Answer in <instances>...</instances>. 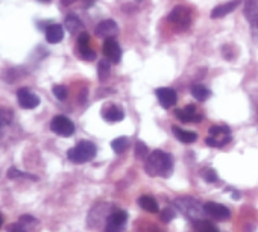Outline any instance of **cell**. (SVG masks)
Returning <instances> with one entry per match:
<instances>
[{"label": "cell", "instance_id": "obj_9", "mask_svg": "<svg viewBox=\"0 0 258 232\" xmlns=\"http://www.w3.org/2000/svg\"><path fill=\"white\" fill-rule=\"evenodd\" d=\"M175 115L182 123H196V122L202 120V115L196 111V108L193 105H187L184 109H176Z\"/></svg>", "mask_w": 258, "mask_h": 232}, {"label": "cell", "instance_id": "obj_21", "mask_svg": "<svg viewBox=\"0 0 258 232\" xmlns=\"http://www.w3.org/2000/svg\"><path fill=\"white\" fill-rule=\"evenodd\" d=\"M229 141H231V137L229 135H226V137H213V135H210L205 140V143L208 146H211V147H222V146L228 144Z\"/></svg>", "mask_w": 258, "mask_h": 232}, {"label": "cell", "instance_id": "obj_24", "mask_svg": "<svg viewBox=\"0 0 258 232\" xmlns=\"http://www.w3.org/2000/svg\"><path fill=\"white\" fill-rule=\"evenodd\" d=\"M134 153H136V157H137V158H140V160H145V158H148L149 149H148V146H146L143 141H137V143H136Z\"/></svg>", "mask_w": 258, "mask_h": 232}, {"label": "cell", "instance_id": "obj_1", "mask_svg": "<svg viewBox=\"0 0 258 232\" xmlns=\"http://www.w3.org/2000/svg\"><path fill=\"white\" fill-rule=\"evenodd\" d=\"M145 170L152 178H155V176L169 178L173 172V158H172V155H169L163 150H154L146 158Z\"/></svg>", "mask_w": 258, "mask_h": 232}, {"label": "cell", "instance_id": "obj_23", "mask_svg": "<svg viewBox=\"0 0 258 232\" xmlns=\"http://www.w3.org/2000/svg\"><path fill=\"white\" fill-rule=\"evenodd\" d=\"M109 68H111V61L109 59H102L97 65V73H99V78L103 81L106 79L108 73H109Z\"/></svg>", "mask_w": 258, "mask_h": 232}, {"label": "cell", "instance_id": "obj_34", "mask_svg": "<svg viewBox=\"0 0 258 232\" xmlns=\"http://www.w3.org/2000/svg\"><path fill=\"white\" fill-rule=\"evenodd\" d=\"M75 2H78V0H61V5L69 7V5H72V4H75Z\"/></svg>", "mask_w": 258, "mask_h": 232}, {"label": "cell", "instance_id": "obj_13", "mask_svg": "<svg viewBox=\"0 0 258 232\" xmlns=\"http://www.w3.org/2000/svg\"><path fill=\"white\" fill-rule=\"evenodd\" d=\"M118 34V26L114 20H103L96 26V35L102 38H111Z\"/></svg>", "mask_w": 258, "mask_h": 232}, {"label": "cell", "instance_id": "obj_39", "mask_svg": "<svg viewBox=\"0 0 258 232\" xmlns=\"http://www.w3.org/2000/svg\"><path fill=\"white\" fill-rule=\"evenodd\" d=\"M136 2H143V0H136Z\"/></svg>", "mask_w": 258, "mask_h": 232}, {"label": "cell", "instance_id": "obj_7", "mask_svg": "<svg viewBox=\"0 0 258 232\" xmlns=\"http://www.w3.org/2000/svg\"><path fill=\"white\" fill-rule=\"evenodd\" d=\"M244 17L247 19L253 38L258 40V0H246L244 2Z\"/></svg>", "mask_w": 258, "mask_h": 232}, {"label": "cell", "instance_id": "obj_22", "mask_svg": "<svg viewBox=\"0 0 258 232\" xmlns=\"http://www.w3.org/2000/svg\"><path fill=\"white\" fill-rule=\"evenodd\" d=\"M111 147L114 149L115 153H123L127 147H129V140L126 137H118L115 140H112Z\"/></svg>", "mask_w": 258, "mask_h": 232}, {"label": "cell", "instance_id": "obj_32", "mask_svg": "<svg viewBox=\"0 0 258 232\" xmlns=\"http://www.w3.org/2000/svg\"><path fill=\"white\" fill-rule=\"evenodd\" d=\"M204 179L211 184V182H216L217 181V175H216V172L213 169H208V170L204 172Z\"/></svg>", "mask_w": 258, "mask_h": 232}, {"label": "cell", "instance_id": "obj_15", "mask_svg": "<svg viewBox=\"0 0 258 232\" xmlns=\"http://www.w3.org/2000/svg\"><path fill=\"white\" fill-rule=\"evenodd\" d=\"M103 119L106 122H111V123H115V122H121L124 119V111L120 108V106H115V105H111L108 106L106 109H103Z\"/></svg>", "mask_w": 258, "mask_h": 232}, {"label": "cell", "instance_id": "obj_28", "mask_svg": "<svg viewBox=\"0 0 258 232\" xmlns=\"http://www.w3.org/2000/svg\"><path fill=\"white\" fill-rule=\"evenodd\" d=\"M8 178H11V179H16V178H25V179H34V181H37V178H35V176H32V175H29V173L19 172V170H16V169H10V172H8Z\"/></svg>", "mask_w": 258, "mask_h": 232}, {"label": "cell", "instance_id": "obj_29", "mask_svg": "<svg viewBox=\"0 0 258 232\" xmlns=\"http://www.w3.org/2000/svg\"><path fill=\"white\" fill-rule=\"evenodd\" d=\"M175 217H176V212H175V209H173V208H164V209L161 211V214H160V218H161L164 223L172 221Z\"/></svg>", "mask_w": 258, "mask_h": 232}, {"label": "cell", "instance_id": "obj_33", "mask_svg": "<svg viewBox=\"0 0 258 232\" xmlns=\"http://www.w3.org/2000/svg\"><path fill=\"white\" fill-rule=\"evenodd\" d=\"M7 232H26V229H25V226L19 221V223H13V224H10Z\"/></svg>", "mask_w": 258, "mask_h": 232}, {"label": "cell", "instance_id": "obj_5", "mask_svg": "<svg viewBox=\"0 0 258 232\" xmlns=\"http://www.w3.org/2000/svg\"><path fill=\"white\" fill-rule=\"evenodd\" d=\"M50 129L62 137H70L75 134V125L66 115H56V117H53L50 123Z\"/></svg>", "mask_w": 258, "mask_h": 232}, {"label": "cell", "instance_id": "obj_14", "mask_svg": "<svg viewBox=\"0 0 258 232\" xmlns=\"http://www.w3.org/2000/svg\"><path fill=\"white\" fill-rule=\"evenodd\" d=\"M240 4H241V0H231V2H226V4H223V5L216 7V8L211 11V19H222V17L228 16V14L232 13Z\"/></svg>", "mask_w": 258, "mask_h": 232}, {"label": "cell", "instance_id": "obj_37", "mask_svg": "<svg viewBox=\"0 0 258 232\" xmlns=\"http://www.w3.org/2000/svg\"><path fill=\"white\" fill-rule=\"evenodd\" d=\"M40 2H44V4H49V2H50V0H40Z\"/></svg>", "mask_w": 258, "mask_h": 232}, {"label": "cell", "instance_id": "obj_35", "mask_svg": "<svg viewBox=\"0 0 258 232\" xmlns=\"http://www.w3.org/2000/svg\"><path fill=\"white\" fill-rule=\"evenodd\" d=\"M205 232H219V230H217V229H216V226L213 224V226H210Z\"/></svg>", "mask_w": 258, "mask_h": 232}, {"label": "cell", "instance_id": "obj_12", "mask_svg": "<svg viewBox=\"0 0 258 232\" xmlns=\"http://www.w3.org/2000/svg\"><path fill=\"white\" fill-rule=\"evenodd\" d=\"M204 208H205V212H207L208 215H211L213 218H216V220H226V218H229V215H231L229 209H228L225 205H222V203L208 202V203L204 205Z\"/></svg>", "mask_w": 258, "mask_h": 232}, {"label": "cell", "instance_id": "obj_20", "mask_svg": "<svg viewBox=\"0 0 258 232\" xmlns=\"http://www.w3.org/2000/svg\"><path fill=\"white\" fill-rule=\"evenodd\" d=\"M191 96L198 100V102H204L210 97V90L205 88L204 85H193L191 87Z\"/></svg>", "mask_w": 258, "mask_h": 232}, {"label": "cell", "instance_id": "obj_31", "mask_svg": "<svg viewBox=\"0 0 258 232\" xmlns=\"http://www.w3.org/2000/svg\"><path fill=\"white\" fill-rule=\"evenodd\" d=\"M78 47L84 49V47H90V35L87 32H81L78 37Z\"/></svg>", "mask_w": 258, "mask_h": 232}, {"label": "cell", "instance_id": "obj_10", "mask_svg": "<svg viewBox=\"0 0 258 232\" xmlns=\"http://www.w3.org/2000/svg\"><path fill=\"white\" fill-rule=\"evenodd\" d=\"M103 53L105 56L111 61V62H120L121 59V50H120V46L118 43L114 40V37L111 38H105V43H103Z\"/></svg>", "mask_w": 258, "mask_h": 232}, {"label": "cell", "instance_id": "obj_8", "mask_svg": "<svg viewBox=\"0 0 258 232\" xmlns=\"http://www.w3.org/2000/svg\"><path fill=\"white\" fill-rule=\"evenodd\" d=\"M17 100L23 109H34L40 105V97L29 88H20L17 91Z\"/></svg>", "mask_w": 258, "mask_h": 232}, {"label": "cell", "instance_id": "obj_38", "mask_svg": "<svg viewBox=\"0 0 258 232\" xmlns=\"http://www.w3.org/2000/svg\"><path fill=\"white\" fill-rule=\"evenodd\" d=\"M2 128H4V123H2V122H0V129H2Z\"/></svg>", "mask_w": 258, "mask_h": 232}, {"label": "cell", "instance_id": "obj_19", "mask_svg": "<svg viewBox=\"0 0 258 232\" xmlns=\"http://www.w3.org/2000/svg\"><path fill=\"white\" fill-rule=\"evenodd\" d=\"M139 203L148 212H157L158 211V203H157V200L152 196H142L139 199Z\"/></svg>", "mask_w": 258, "mask_h": 232}, {"label": "cell", "instance_id": "obj_18", "mask_svg": "<svg viewBox=\"0 0 258 232\" xmlns=\"http://www.w3.org/2000/svg\"><path fill=\"white\" fill-rule=\"evenodd\" d=\"M173 132H175L176 138L181 143H185V144L195 143L198 140V134L196 132H191V131H185V129H181V128H175Z\"/></svg>", "mask_w": 258, "mask_h": 232}, {"label": "cell", "instance_id": "obj_3", "mask_svg": "<svg viewBox=\"0 0 258 232\" xmlns=\"http://www.w3.org/2000/svg\"><path fill=\"white\" fill-rule=\"evenodd\" d=\"M175 206L182 211V214H185L188 218L191 220H199V218H204V215L207 214L205 212V208L196 202L195 199L191 197H179L175 200Z\"/></svg>", "mask_w": 258, "mask_h": 232}, {"label": "cell", "instance_id": "obj_26", "mask_svg": "<svg viewBox=\"0 0 258 232\" xmlns=\"http://www.w3.org/2000/svg\"><path fill=\"white\" fill-rule=\"evenodd\" d=\"M13 111L11 109H8V108H0V122H2L4 125H7V123H10V122H13Z\"/></svg>", "mask_w": 258, "mask_h": 232}, {"label": "cell", "instance_id": "obj_16", "mask_svg": "<svg viewBox=\"0 0 258 232\" xmlns=\"http://www.w3.org/2000/svg\"><path fill=\"white\" fill-rule=\"evenodd\" d=\"M64 38V28L61 25H50L46 28V40L50 44H58Z\"/></svg>", "mask_w": 258, "mask_h": 232}, {"label": "cell", "instance_id": "obj_27", "mask_svg": "<svg viewBox=\"0 0 258 232\" xmlns=\"http://www.w3.org/2000/svg\"><path fill=\"white\" fill-rule=\"evenodd\" d=\"M53 94H55L56 99L66 100V99H67V94H69V90H67V87H64V85H55V87H53Z\"/></svg>", "mask_w": 258, "mask_h": 232}, {"label": "cell", "instance_id": "obj_4", "mask_svg": "<svg viewBox=\"0 0 258 232\" xmlns=\"http://www.w3.org/2000/svg\"><path fill=\"white\" fill-rule=\"evenodd\" d=\"M167 20L173 23L178 29H187L191 23V13L184 5H178L169 13Z\"/></svg>", "mask_w": 258, "mask_h": 232}, {"label": "cell", "instance_id": "obj_17", "mask_svg": "<svg viewBox=\"0 0 258 232\" xmlns=\"http://www.w3.org/2000/svg\"><path fill=\"white\" fill-rule=\"evenodd\" d=\"M66 28L70 34H78L82 29V22L76 14H67L66 17Z\"/></svg>", "mask_w": 258, "mask_h": 232}, {"label": "cell", "instance_id": "obj_11", "mask_svg": "<svg viewBox=\"0 0 258 232\" xmlns=\"http://www.w3.org/2000/svg\"><path fill=\"white\" fill-rule=\"evenodd\" d=\"M155 94H157V97H158L160 105H161L163 108H166V109L172 108V106L176 103V100H178V96H176L175 90L167 88V87L157 88V90H155Z\"/></svg>", "mask_w": 258, "mask_h": 232}, {"label": "cell", "instance_id": "obj_2", "mask_svg": "<svg viewBox=\"0 0 258 232\" xmlns=\"http://www.w3.org/2000/svg\"><path fill=\"white\" fill-rule=\"evenodd\" d=\"M96 146L91 141H81L67 152V158L75 164H84L96 157Z\"/></svg>", "mask_w": 258, "mask_h": 232}, {"label": "cell", "instance_id": "obj_36", "mask_svg": "<svg viewBox=\"0 0 258 232\" xmlns=\"http://www.w3.org/2000/svg\"><path fill=\"white\" fill-rule=\"evenodd\" d=\"M2 224H4V217H2V214H0V227H2Z\"/></svg>", "mask_w": 258, "mask_h": 232}, {"label": "cell", "instance_id": "obj_25", "mask_svg": "<svg viewBox=\"0 0 258 232\" xmlns=\"http://www.w3.org/2000/svg\"><path fill=\"white\" fill-rule=\"evenodd\" d=\"M210 135L213 137H226L229 135V128L228 126H211L210 128Z\"/></svg>", "mask_w": 258, "mask_h": 232}, {"label": "cell", "instance_id": "obj_30", "mask_svg": "<svg viewBox=\"0 0 258 232\" xmlns=\"http://www.w3.org/2000/svg\"><path fill=\"white\" fill-rule=\"evenodd\" d=\"M79 55H81V58L85 59V61H93V59H96V52H94L91 47L79 49Z\"/></svg>", "mask_w": 258, "mask_h": 232}, {"label": "cell", "instance_id": "obj_6", "mask_svg": "<svg viewBox=\"0 0 258 232\" xmlns=\"http://www.w3.org/2000/svg\"><path fill=\"white\" fill-rule=\"evenodd\" d=\"M126 220H127V212L123 209H115L106 218L105 232H123Z\"/></svg>", "mask_w": 258, "mask_h": 232}]
</instances>
